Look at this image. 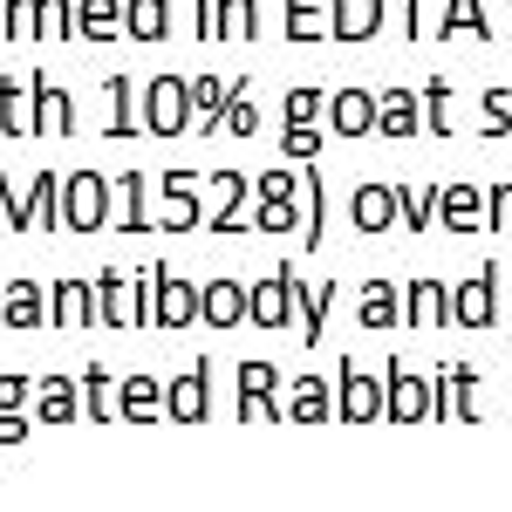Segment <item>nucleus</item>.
I'll return each instance as SVG.
<instances>
[{
  "label": "nucleus",
  "instance_id": "1",
  "mask_svg": "<svg viewBox=\"0 0 512 512\" xmlns=\"http://www.w3.org/2000/svg\"><path fill=\"white\" fill-rule=\"evenodd\" d=\"M144 315L151 328H185V321H205V301H198L192 280H171V267H144Z\"/></svg>",
  "mask_w": 512,
  "mask_h": 512
},
{
  "label": "nucleus",
  "instance_id": "2",
  "mask_svg": "<svg viewBox=\"0 0 512 512\" xmlns=\"http://www.w3.org/2000/svg\"><path fill=\"white\" fill-rule=\"evenodd\" d=\"M96 328H151L144 315V280H123L117 267L96 274Z\"/></svg>",
  "mask_w": 512,
  "mask_h": 512
},
{
  "label": "nucleus",
  "instance_id": "3",
  "mask_svg": "<svg viewBox=\"0 0 512 512\" xmlns=\"http://www.w3.org/2000/svg\"><path fill=\"white\" fill-rule=\"evenodd\" d=\"M198 103H192V82L178 76H158L144 89V130H158V137H178V130H192Z\"/></svg>",
  "mask_w": 512,
  "mask_h": 512
},
{
  "label": "nucleus",
  "instance_id": "4",
  "mask_svg": "<svg viewBox=\"0 0 512 512\" xmlns=\"http://www.w3.org/2000/svg\"><path fill=\"white\" fill-rule=\"evenodd\" d=\"M246 321L253 328H267V335H280L287 321H301V280L287 274H267V280H253V308H246Z\"/></svg>",
  "mask_w": 512,
  "mask_h": 512
},
{
  "label": "nucleus",
  "instance_id": "5",
  "mask_svg": "<svg viewBox=\"0 0 512 512\" xmlns=\"http://www.w3.org/2000/svg\"><path fill=\"white\" fill-rule=\"evenodd\" d=\"M62 226H69V233L110 226V185H103L96 171H76V178L62 185Z\"/></svg>",
  "mask_w": 512,
  "mask_h": 512
},
{
  "label": "nucleus",
  "instance_id": "6",
  "mask_svg": "<svg viewBox=\"0 0 512 512\" xmlns=\"http://www.w3.org/2000/svg\"><path fill=\"white\" fill-rule=\"evenodd\" d=\"M390 410V383H376L362 362H342V424H376Z\"/></svg>",
  "mask_w": 512,
  "mask_h": 512
},
{
  "label": "nucleus",
  "instance_id": "7",
  "mask_svg": "<svg viewBox=\"0 0 512 512\" xmlns=\"http://www.w3.org/2000/svg\"><path fill=\"white\" fill-rule=\"evenodd\" d=\"M390 424H424L431 417V383L437 376H417L410 362H390Z\"/></svg>",
  "mask_w": 512,
  "mask_h": 512
},
{
  "label": "nucleus",
  "instance_id": "8",
  "mask_svg": "<svg viewBox=\"0 0 512 512\" xmlns=\"http://www.w3.org/2000/svg\"><path fill=\"white\" fill-rule=\"evenodd\" d=\"M198 301H205V328H239L246 321V308H253V280H205L198 287Z\"/></svg>",
  "mask_w": 512,
  "mask_h": 512
},
{
  "label": "nucleus",
  "instance_id": "9",
  "mask_svg": "<svg viewBox=\"0 0 512 512\" xmlns=\"http://www.w3.org/2000/svg\"><path fill=\"white\" fill-rule=\"evenodd\" d=\"M28 410H35V424H76V417H89L82 410V383H69V376H41Z\"/></svg>",
  "mask_w": 512,
  "mask_h": 512
},
{
  "label": "nucleus",
  "instance_id": "10",
  "mask_svg": "<svg viewBox=\"0 0 512 512\" xmlns=\"http://www.w3.org/2000/svg\"><path fill=\"white\" fill-rule=\"evenodd\" d=\"M274 362H246V369H239V417H253V424H280V403H274Z\"/></svg>",
  "mask_w": 512,
  "mask_h": 512
},
{
  "label": "nucleus",
  "instance_id": "11",
  "mask_svg": "<svg viewBox=\"0 0 512 512\" xmlns=\"http://www.w3.org/2000/svg\"><path fill=\"white\" fill-rule=\"evenodd\" d=\"M499 267H485L478 280H465L458 294H451V321H465V328H492V315H499Z\"/></svg>",
  "mask_w": 512,
  "mask_h": 512
},
{
  "label": "nucleus",
  "instance_id": "12",
  "mask_svg": "<svg viewBox=\"0 0 512 512\" xmlns=\"http://www.w3.org/2000/svg\"><path fill=\"white\" fill-rule=\"evenodd\" d=\"M355 226H362V233L403 226V185H362V192H355Z\"/></svg>",
  "mask_w": 512,
  "mask_h": 512
},
{
  "label": "nucleus",
  "instance_id": "13",
  "mask_svg": "<svg viewBox=\"0 0 512 512\" xmlns=\"http://www.w3.org/2000/svg\"><path fill=\"white\" fill-rule=\"evenodd\" d=\"M41 321H48V294H41V280H14V287H7V301H0V328L35 335Z\"/></svg>",
  "mask_w": 512,
  "mask_h": 512
},
{
  "label": "nucleus",
  "instance_id": "14",
  "mask_svg": "<svg viewBox=\"0 0 512 512\" xmlns=\"http://www.w3.org/2000/svg\"><path fill=\"white\" fill-rule=\"evenodd\" d=\"M48 321L55 328H96V280H62L48 294Z\"/></svg>",
  "mask_w": 512,
  "mask_h": 512
},
{
  "label": "nucleus",
  "instance_id": "15",
  "mask_svg": "<svg viewBox=\"0 0 512 512\" xmlns=\"http://www.w3.org/2000/svg\"><path fill=\"white\" fill-rule=\"evenodd\" d=\"M76 35L82 41H117V35H130V0H76Z\"/></svg>",
  "mask_w": 512,
  "mask_h": 512
},
{
  "label": "nucleus",
  "instance_id": "16",
  "mask_svg": "<svg viewBox=\"0 0 512 512\" xmlns=\"http://www.w3.org/2000/svg\"><path fill=\"white\" fill-rule=\"evenodd\" d=\"M328 123H335V137H369V130H376V96H369V89L328 96Z\"/></svg>",
  "mask_w": 512,
  "mask_h": 512
},
{
  "label": "nucleus",
  "instance_id": "17",
  "mask_svg": "<svg viewBox=\"0 0 512 512\" xmlns=\"http://www.w3.org/2000/svg\"><path fill=\"white\" fill-rule=\"evenodd\" d=\"M410 328H417V335H431V328H444V321H451V287H444V280H410Z\"/></svg>",
  "mask_w": 512,
  "mask_h": 512
},
{
  "label": "nucleus",
  "instance_id": "18",
  "mask_svg": "<svg viewBox=\"0 0 512 512\" xmlns=\"http://www.w3.org/2000/svg\"><path fill=\"white\" fill-rule=\"evenodd\" d=\"M158 226L164 233H192V226H205V219H198V178H178V185L158 192Z\"/></svg>",
  "mask_w": 512,
  "mask_h": 512
},
{
  "label": "nucleus",
  "instance_id": "19",
  "mask_svg": "<svg viewBox=\"0 0 512 512\" xmlns=\"http://www.w3.org/2000/svg\"><path fill=\"white\" fill-rule=\"evenodd\" d=\"M287 417H294V424H328V417H342V396H328L321 376H301L294 396H287Z\"/></svg>",
  "mask_w": 512,
  "mask_h": 512
},
{
  "label": "nucleus",
  "instance_id": "20",
  "mask_svg": "<svg viewBox=\"0 0 512 512\" xmlns=\"http://www.w3.org/2000/svg\"><path fill=\"white\" fill-rule=\"evenodd\" d=\"M110 226L117 233H151V219H144V178L137 171H123L117 185H110Z\"/></svg>",
  "mask_w": 512,
  "mask_h": 512
},
{
  "label": "nucleus",
  "instance_id": "21",
  "mask_svg": "<svg viewBox=\"0 0 512 512\" xmlns=\"http://www.w3.org/2000/svg\"><path fill=\"white\" fill-rule=\"evenodd\" d=\"M376 28H383V0H335V21H328L335 41H369Z\"/></svg>",
  "mask_w": 512,
  "mask_h": 512
},
{
  "label": "nucleus",
  "instance_id": "22",
  "mask_svg": "<svg viewBox=\"0 0 512 512\" xmlns=\"http://www.w3.org/2000/svg\"><path fill=\"white\" fill-rule=\"evenodd\" d=\"M403 315H410V301L396 294L390 280H369V287H362V328H369V335H383V328H396Z\"/></svg>",
  "mask_w": 512,
  "mask_h": 512
},
{
  "label": "nucleus",
  "instance_id": "23",
  "mask_svg": "<svg viewBox=\"0 0 512 512\" xmlns=\"http://www.w3.org/2000/svg\"><path fill=\"white\" fill-rule=\"evenodd\" d=\"M205 376H212V362H192V369L171 383V396H164V403H171V424H198V417H205Z\"/></svg>",
  "mask_w": 512,
  "mask_h": 512
},
{
  "label": "nucleus",
  "instance_id": "24",
  "mask_svg": "<svg viewBox=\"0 0 512 512\" xmlns=\"http://www.w3.org/2000/svg\"><path fill=\"white\" fill-rule=\"evenodd\" d=\"M82 410L96 424H117L123 417V383H110V369H82Z\"/></svg>",
  "mask_w": 512,
  "mask_h": 512
},
{
  "label": "nucleus",
  "instance_id": "25",
  "mask_svg": "<svg viewBox=\"0 0 512 512\" xmlns=\"http://www.w3.org/2000/svg\"><path fill=\"white\" fill-rule=\"evenodd\" d=\"M376 130H383V137H410V130H424L417 96H410V89H383V96H376Z\"/></svg>",
  "mask_w": 512,
  "mask_h": 512
},
{
  "label": "nucleus",
  "instance_id": "26",
  "mask_svg": "<svg viewBox=\"0 0 512 512\" xmlns=\"http://www.w3.org/2000/svg\"><path fill=\"white\" fill-rule=\"evenodd\" d=\"M35 130L41 137H69L76 130V103L62 89H48V82H35Z\"/></svg>",
  "mask_w": 512,
  "mask_h": 512
},
{
  "label": "nucleus",
  "instance_id": "27",
  "mask_svg": "<svg viewBox=\"0 0 512 512\" xmlns=\"http://www.w3.org/2000/svg\"><path fill=\"white\" fill-rule=\"evenodd\" d=\"M103 96H110V123H103V130H110V137H137V130H144L137 89H130L123 76H110V82H103Z\"/></svg>",
  "mask_w": 512,
  "mask_h": 512
},
{
  "label": "nucleus",
  "instance_id": "28",
  "mask_svg": "<svg viewBox=\"0 0 512 512\" xmlns=\"http://www.w3.org/2000/svg\"><path fill=\"white\" fill-rule=\"evenodd\" d=\"M28 233H62V178L41 171L35 198H28Z\"/></svg>",
  "mask_w": 512,
  "mask_h": 512
},
{
  "label": "nucleus",
  "instance_id": "29",
  "mask_svg": "<svg viewBox=\"0 0 512 512\" xmlns=\"http://www.w3.org/2000/svg\"><path fill=\"white\" fill-rule=\"evenodd\" d=\"M123 417H130V424L171 417V403H164V383H151V376H130V383H123Z\"/></svg>",
  "mask_w": 512,
  "mask_h": 512
},
{
  "label": "nucleus",
  "instance_id": "30",
  "mask_svg": "<svg viewBox=\"0 0 512 512\" xmlns=\"http://www.w3.org/2000/svg\"><path fill=\"white\" fill-rule=\"evenodd\" d=\"M437 212H444V226H451V233H478L485 198H478L472 185H444V192H437Z\"/></svg>",
  "mask_w": 512,
  "mask_h": 512
},
{
  "label": "nucleus",
  "instance_id": "31",
  "mask_svg": "<svg viewBox=\"0 0 512 512\" xmlns=\"http://www.w3.org/2000/svg\"><path fill=\"white\" fill-rule=\"evenodd\" d=\"M35 130V89L0 82V137H28Z\"/></svg>",
  "mask_w": 512,
  "mask_h": 512
},
{
  "label": "nucleus",
  "instance_id": "32",
  "mask_svg": "<svg viewBox=\"0 0 512 512\" xmlns=\"http://www.w3.org/2000/svg\"><path fill=\"white\" fill-rule=\"evenodd\" d=\"M328 301H335V280H315V287L301 294V342H321V328H328Z\"/></svg>",
  "mask_w": 512,
  "mask_h": 512
},
{
  "label": "nucleus",
  "instance_id": "33",
  "mask_svg": "<svg viewBox=\"0 0 512 512\" xmlns=\"http://www.w3.org/2000/svg\"><path fill=\"white\" fill-rule=\"evenodd\" d=\"M294 205H301V246H321V178H315V171H301Z\"/></svg>",
  "mask_w": 512,
  "mask_h": 512
},
{
  "label": "nucleus",
  "instance_id": "34",
  "mask_svg": "<svg viewBox=\"0 0 512 512\" xmlns=\"http://www.w3.org/2000/svg\"><path fill=\"white\" fill-rule=\"evenodd\" d=\"M253 41L260 35V7H253V0H219V41Z\"/></svg>",
  "mask_w": 512,
  "mask_h": 512
},
{
  "label": "nucleus",
  "instance_id": "35",
  "mask_svg": "<svg viewBox=\"0 0 512 512\" xmlns=\"http://www.w3.org/2000/svg\"><path fill=\"white\" fill-rule=\"evenodd\" d=\"M164 7L171 0H130V41H164V28H171Z\"/></svg>",
  "mask_w": 512,
  "mask_h": 512
},
{
  "label": "nucleus",
  "instance_id": "36",
  "mask_svg": "<svg viewBox=\"0 0 512 512\" xmlns=\"http://www.w3.org/2000/svg\"><path fill=\"white\" fill-rule=\"evenodd\" d=\"M444 376H451V403H458V417H485V403H478V369L472 362H451V369H444Z\"/></svg>",
  "mask_w": 512,
  "mask_h": 512
},
{
  "label": "nucleus",
  "instance_id": "37",
  "mask_svg": "<svg viewBox=\"0 0 512 512\" xmlns=\"http://www.w3.org/2000/svg\"><path fill=\"white\" fill-rule=\"evenodd\" d=\"M444 35H492V21H485L478 0H451L444 7Z\"/></svg>",
  "mask_w": 512,
  "mask_h": 512
},
{
  "label": "nucleus",
  "instance_id": "38",
  "mask_svg": "<svg viewBox=\"0 0 512 512\" xmlns=\"http://www.w3.org/2000/svg\"><path fill=\"white\" fill-rule=\"evenodd\" d=\"M315 7H321V0H287V35H294V41H321V35H328V21H321Z\"/></svg>",
  "mask_w": 512,
  "mask_h": 512
},
{
  "label": "nucleus",
  "instance_id": "39",
  "mask_svg": "<svg viewBox=\"0 0 512 512\" xmlns=\"http://www.w3.org/2000/svg\"><path fill=\"white\" fill-rule=\"evenodd\" d=\"M76 35V0H41V41H69Z\"/></svg>",
  "mask_w": 512,
  "mask_h": 512
},
{
  "label": "nucleus",
  "instance_id": "40",
  "mask_svg": "<svg viewBox=\"0 0 512 512\" xmlns=\"http://www.w3.org/2000/svg\"><path fill=\"white\" fill-rule=\"evenodd\" d=\"M301 192V171H260V178H253V198H260V205H280V198H294Z\"/></svg>",
  "mask_w": 512,
  "mask_h": 512
},
{
  "label": "nucleus",
  "instance_id": "41",
  "mask_svg": "<svg viewBox=\"0 0 512 512\" xmlns=\"http://www.w3.org/2000/svg\"><path fill=\"white\" fill-rule=\"evenodd\" d=\"M7 35H14V41H35L41 35V0H7Z\"/></svg>",
  "mask_w": 512,
  "mask_h": 512
},
{
  "label": "nucleus",
  "instance_id": "42",
  "mask_svg": "<svg viewBox=\"0 0 512 512\" xmlns=\"http://www.w3.org/2000/svg\"><path fill=\"white\" fill-rule=\"evenodd\" d=\"M424 130L451 137V89H444V82H431V89H424Z\"/></svg>",
  "mask_w": 512,
  "mask_h": 512
},
{
  "label": "nucleus",
  "instance_id": "43",
  "mask_svg": "<svg viewBox=\"0 0 512 512\" xmlns=\"http://www.w3.org/2000/svg\"><path fill=\"white\" fill-rule=\"evenodd\" d=\"M253 226H260V233H294V226H301V205H294V198L260 205V212H253Z\"/></svg>",
  "mask_w": 512,
  "mask_h": 512
},
{
  "label": "nucleus",
  "instance_id": "44",
  "mask_svg": "<svg viewBox=\"0 0 512 512\" xmlns=\"http://www.w3.org/2000/svg\"><path fill=\"white\" fill-rule=\"evenodd\" d=\"M226 130H233V137H253V130H260V110H253V96H246V89L226 96Z\"/></svg>",
  "mask_w": 512,
  "mask_h": 512
},
{
  "label": "nucleus",
  "instance_id": "45",
  "mask_svg": "<svg viewBox=\"0 0 512 512\" xmlns=\"http://www.w3.org/2000/svg\"><path fill=\"white\" fill-rule=\"evenodd\" d=\"M444 35V14H437V0H410V41H437Z\"/></svg>",
  "mask_w": 512,
  "mask_h": 512
},
{
  "label": "nucleus",
  "instance_id": "46",
  "mask_svg": "<svg viewBox=\"0 0 512 512\" xmlns=\"http://www.w3.org/2000/svg\"><path fill=\"white\" fill-rule=\"evenodd\" d=\"M431 219H437V192H403V226L410 233H424Z\"/></svg>",
  "mask_w": 512,
  "mask_h": 512
},
{
  "label": "nucleus",
  "instance_id": "47",
  "mask_svg": "<svg viewBox=\"0 0 512 512\" xmlns=\"http://www.w3.org/2000/svg\"><path fill=\"white\" fill-rule=\"evenodd\" d=\"M512 130V89H492L485 96V137H506Z\"/></svg>",
  "mask_w": 512,
  "mask_h": 512
},
{
  "label": "nucleus",
  "instance_id": "48",
  "mask_svg": "<svg viewBox=\"0 0 512 512\" xmlns=\"http://www.w3.org/2000/svg\"><path fill=\"white\" fill-rule=\"evenodd\" d=\"M321 110H328V96H321V89H294V96H287V123H315Z\"/></svg>",
  "mask_w": 512,
  "mask_h": 512
},
{
  "label": "nucleus",
  "instance_id": "49",
  "mask_svg": "<svg viewBox=\"0 0 512 512\" xmlns=\"http://www.w3.org/2000/svg\"><path fill=\"white\" fill-rule=\"evenodd\" d=\"M315 151H321V130H315V123H287V158L308 164Z\"/></svg>",
  "mask_w": 512,
  "mask_h": 512
},
{
  "label": "nucleus",
  "instance_id": "50",
  "mask_svg": "<svg viewBox=\"0 0 512 512\" xmlns=\"http://www.w3.org/2000/svg\"><path fill=\"white\" fill-rule=\"evenodd\" d=\"M35 403V376H0V410H28Z\"/></svg>",
  "mask_w": 512,
  "mask_h": 512
},
{
  "label": "nucleus",
  "instance_id": "51",
  "mask_svg": "<svg viewBox=\"0 0 512 512\" xmlns=\"http://www.w3.org/2000/svg\"><path fill=\"white\" fill-rule=\"evenodd\" d=\"M485 219H492V226H512V185H492V192H485Z\"/></svg>",
  "mask_w": 512,
  "mask_h": 512
},
{
  "label": "nucleus",
  "instance_id": "52",
  "mask_svg": "<svg viewBox=\"0 0 512 512\" xmlns=\"http://www.w3.org/2000/svg\"><path fill=\"white\" fill-rule=\"evenodd\" d=\"M0 226H7V233H14V226H28V205L7 192V178H0Z\"/></svg>",
  "mask_w": 512,
  "mask_h": 512
},
{
  "label": "nucleus",
  "instance_id": "53",
  "mask_svg": "<svg viewBox=\"0 0 512 512\" xmlns=\"http://www.w3.org/2000/svg\"><path fill=\"white\" fill-rule=\"evenodd\" d=\"M28 437V410H0V444H21Z\"/></svg>",
  "mask_w": 512,
  "mask_h": 512
},
{
  "label": "nucleus",
  "instance_id": "54",
  "mask_svg": "<svg viewBox=\"0 0 512 512\" xmlns=\"http://www.w3.org/2000/svg\"><path fill=\"white\" fill-rule=\"evenodd\" d=\"M198 35L219 41V0H198Z\"/></svg>",
  "mask_w": 512,
  "mask_h": 512
},
{
  "label": "nucleus",
  "instance_id": "55",
  "mask_svg": "<svg viewBox=\"0 0 512 512\" xmlns=\"http://www.w3.org/2000/svg\"><path fill=\"white\" fill-rule=\"evenodd\" d=\"M0 35H7V0H0Z\"/></svg>",
  "mask_w": 512,
  "mask_h": 512
}]
</instances>
